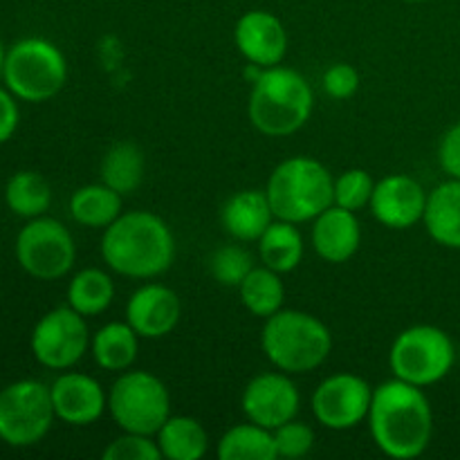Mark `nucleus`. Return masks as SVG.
<instances>
[{"label":"nucleus","instance_id":"nucleus-1","mask_svg":"<svg viewBox=\"0 0 460 460\" xmlns=\"http://www.w3.org/2000/svg\"><path fill=\"white\" fill-rule=\"evenodd\" d=\"M367 422L376 447L394 460L422 456L434 438V409L425 389L398 377L373 389Z\"/></svg>","mask_w":460,"mask_h":460},{"label":"nucleus","instance_id":"nucleus-2","mask_svg":"<svg viewBox=\"0 0 460 460\" xmlns=\"http://www.w3.org/2000/svg\"><path fill=\"white\" fill-rule=\"evenodd\" d=\"M102 259L112 272L128 279L162 277L175 261V236L153 211H124L103 229Z\"/></svg>","mask_w":460,"mask_h":460},{"label":"nucleus","instance_id":"nucleus-3","mask_svg":"<svg viewBox=\"0 0 460 460\" xmlns=\"http://www.w3.org/2000/svg\"><path fill=\"white\" fill-rule=\"evenodd\" d=\"M314 93L308 79L286 66L263 67L252 81L247 115L252 126L268 137H288L308 124Z\"/></svg>","mask_w":460,"mask_h":460},{"label":"nucleus","instance_id":"nucleus-4","mask_svg":"<svg viewBox=\"0 0 460 460\" xmlns=\"http://www.w3.org/2000/svg\"><path fill=\"white\" fill-rule=\"evenodd\" d=\"M261 350L279 371L288 376L313 373L331 358L332 335L326 323L304 310L281 308L265 319Z\"/></svg>","mask_w":460,"mask_h":460},{"label":"nucleus","instance_id":"nucleus-5","mask_svg":"<svg viewBox=\"0 0 460 460\" xmlns=\"http://www.w3.org/2000/svg\"><path fill=\"white\" fill-rule=\"evenodd\" d=\"M265 193L277 218L295 225L313 223L335 205V178L314 157L295 155L274 166Z\"/></svg>","mask_w":460,"mask_h":460},{"label":"nucleus","instance_id":"nucleus-6","mask_svg":"<svg viewBox=\"0 0 460 460\" xmlns=\"http://www.w3.org/2000/svg\"><path fill=\"white\" fill-rule=\"evenodd\" d=\"M456 362L458 349L449 332L429 323L404 328L389 350L394 377L422 389L445 380Z\"/></svg>","mask_w":460,"mask_h":460},{"label":"nucleus","instance_id":"nucleus-7","mask_svg":"<svg viewBox=\"0 0 460 460\" xmlns=\"http://www.w3.org/2000/svg\"><path fill=\"white\" fill-rule=\"evenodd\" d=\"M3 76L13 97L40 103L63 90L67 81V61L49 40L22 39L4 54Z\"/></svg>","mask_w":460,"mask_h":460},{"label":"nucleus","instance_id":"nucleus-8","mask_svg":"<svg viewBox=\"0 0 460 460\" xmlns=\"http://www.w3.org/2000/svg\"><path fill=\"white\" fill-rule=\"evenodd\" d=\"M108 413L121 431L155 436L171 416V394L155 373L128 368L108 389Z\"/></svg>","mask_w":460,"mask_h":460},{"label":"nucleus","instance_id":"nucleus-9","mask_svg":"<svg viewBox=\"0 0 460 460\" xmlns=\"http://www.w3.org/2000/svg\"><path fill=\"white\" fill-rule=\"evenodd\" d=\"M57 420L52 391L39 380H18L0 391V440L9 447L40 443Z\"/></svg>","mask_w":460,"mask_h":460},{"label":"nucleus","instance_id":"nucleus-10","mask_svg":"<svg viewBox=\"0 0 460 460\" xmlns=\"http://www.w3.org/2000/svg\"><path fill=\"white\" fill-rule=\"evenodd\" d=\"M16 259L30 277L40 281H57L75 268V238L70 229L58 220L48 216L30 218V223L18 232Z\"/></svg>","mask_w":460,"mask_h":460},{"label":"nucleus","instance_id":"nucleus-11","mask_svg":"<svg viewBox=\"0 0 460 460\" xmlns=\"http://www.w3.org/2000/svg\"><path fill=\"white\" fill-rule=\"evenodd\" d=\"M93 335L88 319L70 305L49 310L31 331V353L36 362L52 371H67L88 353Z\"/></svg>","mask_w":460,"mask_h":460},{"label":"nucleus","instance_id":"nucleus-12","mask_svg":"<svg viewBox=\"0 0 460 460\" xmlns=\"http://www.w3.org/2000/svg\"><path fill=\"white\" fill-rule=\"evenodd\" d=\"M373 386L358 373H335L319 382L310 398L314 420L331 431H349L362 425L371 409Z\"/></svg>","mask_w":460,"mask_h":460},{"label":"nucleus","instance_id":"nucleus-13","mask_svg":"<svg viewBox=\"0 0 460 460\" xmlns=\"http://www.w3.org/2000/svg\"><path fill=\"white\" fill-rule=\"evenodd\" d=\"M241 409L247 420L274 431L295 420L301 409V394L292 377L277 368L247 382L241 395Z\"/></svg>","mask_w":460,"mask_h":460},{"label":"nucleus","instance_id":"nucleus-14","mask_svg":"<svg viewBox=\"0 0 460 460\" xmlns=\"http://www.w3.org/2000/svg\"><path fill=\"white\" fill-rule=\"evenodd\" d=\"M427 196L420 182L411 175L394 173L377 180L373 189L371 209L373 218L389 229H409L425 218Z\"/></svg>","mask_w":460,"mask_h":460},{"label":"nucleus","instance_id":"nucleus-15","mask_svg":"<svg viewBox=\"0 0 460 460\" xmlns=\"http://www.w3.org/2000/svg\"><path fill=\"white\" fill-rule=\"evenodd\" d=\"M234 43L250 66H281L288 54V30L277 13L250 9L236 21Z\"/></svg>","mask_w":460,"mask_h":460},{"label":"nucleus","instance_id":"nucleus-16","mask_svg":"<svg viewBox=\"0 0 460 460\" xmlns=\"http://www.w3.org/2000/svg\"><path fill=\"white\" fill-rule=\"evenodd\" d=\"M182 301L178 292L162 283H146L130 295L126 322L142 340H162L178 328Z\"/></svg>","mask_w":460,"mask_h":460},{"label":"nucleus","instance_id":"nucleus-17","mask_svg":"<svg viewBox=\"0 0 460 460\" xmlns=\"http://www.w3.org/2000/svg\"><path fill=\"white\" fill-rule=\"evenodd\" d=\"M54 413L58 420L75 427L97 422L108 411V394L99 380L85 373H61L49 386Z\"/></svg>","mask_w":460,"mask_h":460},{"label":"nucleus","instance_id":"nucleus-18","mask_svg":"<svg viewBox=\"0 0 460 460\" xmlns=\"http://www.w3.org/2000/svg\"><path fill=\"white\" fill-rule=\"evenodd\" d=\"M310 241L319 259L335 265L346 263L362 245V225L358 214L337 205L328 207L313 220Z\"/></svg>","mask_w":460,"mask_h":460},{"label":"nucleus","instance_id":"nucleus-19","mask_svg":"<svg viewBox=\"0 0 460 460\" xmlns=\"http://www.w3.org/2000/svg\"><path fill=\"white\" fill-rule=\"evenodd\" d=\"M274 218L277 216L270 205L268 193L261 189H243L234 193L220 211V223L225 232L238 243L259 241Z\"/></svg>","mask_w":460,"mask_h":460},{"label":"nucleus","instance_id":"nucleus-20","mask_svg":"<svg viewBox=\"0 0 460 460\" xmlns=\"http://www.w3.org/2000/svg\"><path fill=\"white\" fill-rule=\"evenodd\" d=\"M422 225L431 241L447 250H460V180L449 178L431 189Z\"/></svg>","mask_w":460,"mask_h":460},{"label":"nucleus","instance_id":"nucleus-21","mask_svg":"<svg viewBox=\"0 0 460 460\" xmlns=\"http://www.w3.org/2000/svg\"><path fill=\"white\" fill-rule=\"evenodd\" d=\"M142 337L128 322H111L99 328L90 341L94 364L103 371L124 373L135 364Z\"/></svg>","mask_w":460,"mask_h":460},{"label":"nucleus","instance_id":"nucleus-22","mask_svg":"<svg viewBox=\"0 0 460 460\" xmlns=\"http://www.w3.org/2000/svg\"><path fill=\"white\" fill-rule=\"evenodd\" d=\"M256 245H259L261 265L279 274H288L299 268L305 254L304 234H301L299 225L281 218L272 220V225L265 229Z\"/></svg>","mask_w":460,"mask_h":460},{"label":"nucleus","instance_id":"nucleus-23","mask_svg":"<svg viewBox=\"0 0 460 460\" xmlns=\"http://www.w3.org/2000/svg\"><path fill=\"white\" fill-rule=\"evenodd\" d=\"M124 214V196L108 184H85L70 198V216L76 225L90 229H106Z\"/></svg>","mask_w":460,"mask_h":460},{"label":"nucleus","instance_id":"nucleus-24","mask_svg":"<svg viewBox=\"0 0 460 460\" xmlns=\"http://www.w3.org/2000/svg\"><path fill=\"white\" fill-rule=\"evenodd\" d=\"M157 447L166 460H200L209 452V436L191 416H169L155 434Z\"/></svg>","mask_w":460,"mask_h":460},{"label":"nucleus","instance_id":"nucleus-25","mask_svg":"<svg viewBox=\"0 0 460 460\" xmlns=\"http://www.w3.org/2000/svg\"><path fill=\"white\" fill-rule=\"evenodd\" d=\"M144 171H146V162H144V153L137 144L133 142H117L103 155L102 166H99V175L102 182L115 189L121 196H130L137 191L144 182Z\"/></svg>","mask_w":460,"mask_h":460},{"label":"nucleus","instance_id":"nucleus-26","mask_svg":"<svg viewBox=\"0 0 460 460\" xmlns=\"http://www.w3.org/2000/svg\"><path fill=\"white\" fill-rule=\"evenodd\" d=\"M115 301V283L106 270L85 268L67 286V305L88 317H99Z\"/></svg>","mask_w":460,"mask_h":460},{"label":"nucleus","instance_id":"nucleus-27","mask_svg":"<svg viewBox=\"0 0 460 460\" xmlns=\"http://www.w3.org/2000/svg\"><path fill=\"white\" fill-rule=\"evenodd\" d=\"M216 454L220 460H277L274 434L250 420L234 425L220 436Z\"/></svg>","mask_w":460,"mask_h":460},{"label":"nucleus","instance_id":"nucleus-28","mask_svg":"<svg viewBox=\"0 0 460 460\" xmlns=\"http://www.w3.org/2000/svg\"><path fill=\"white\" fill-rule=\"evenodd\" d=\"M238 295H241L243 305L254 317L268 319L283 308L286 286H283V279L279 272L265 268V265H254V270L238 286Z\"/></svg>","mask_w":460,"mask_h":460},{"label":"nucleus","instance_id":"nucleus-29","mask_svg":"<svg viewBox=\"0 0 460 460\" xmlns=\"http://www.w3.org/2000/svg\"><path fill=\"white\" fill-rule=\"evenodd\" d=\"M7 207L21 218H39L52 205V187L36 171H18L4 189Z\"/></svg>","mask_w":460,"mask_h":460},{"label":"nucleus","instance_id":"nucleus-30","mask_svg":"<svg viewBox=\"0 0 460 460\" xmlns=\"http://www.w3.org/2000/svg\"><path fill=\"white\" fill-rule=\"evenodd\" d=\"M254 270V256L243 245H223L211 254L209 272L220 286L236 288Z\"/></svg>","mask_w":460,"mask_h":460},{"label":"nucleus","instance_id":"nucleus-31","mask_svg":"<svg viewBox=\"0 0 460 460\" xmlns=\"http://www.w3.org/2000/svg\"><path fill=\"white\" fill-rule=\"evenodd\" d=\"M376 180L364 169H349L335 178V205L349 211H362L371 205Z\"/></svg>","mask_w":460,"mask_h":460},{"label":"nucleus","instance_id":"nucleus-32","mask_svg":"<svg viewBox=\"0 0 460 460\" xmlns=\"http://www.w3.org/2000/svg\"><path fill=\"white\" fill-rule=\"evenodd\" d=\"M274 434V447H277V458H304L313 452L314 447V429L308 425V422L301 420H290L286 425L277 427L272 431Z\"/></svg>","mask_w":460,"mask_h":460},{"label":"nucleus","instance_id":"nucleus-33","mask_svg":"<svg viewBox=\"0 0 460 460\" xmlns=\"http://www.w3.org/2000/svg\"><path fill=\"white\" fill-rule=\"evenodd\" d=\"M103 460H160L162 452L157 447L155 436L133 434V431H121L115 440L108 443L102 452Z\"/></svg>","mask_w":460,"mask_h":460},{"label":"nucleus","instance_id":"nucleus-34","mask_svg":"<svg viewBox=\"0 0 460 460\" xmlns=\"http://www.w3.org/2000/svg\"><path fill=\"white\" fill-rule=\"evenodd\" d=\"M323 90L337 102L350 99L359 90V72L350 63H332L323 72Z\"/></svg>","mask_w":460,"mask_h":460},{"label":"nucleus","instance_id":"nucleus-35","mask_svg":"<svg viewBox=\"0 0 460 460\" xmlns=\"http://www.w3.org/2000/svg\"><path fill=\"white\" fill-rule=\"evenodd\" d=\"M438 164L447 178L460 180V121L440 137Z\"/></svg>","mask_w":460,"mask_h":460},{"label":"nucleus","instance_id":"nucleus-36","mask_svg":"<svg viewBox=\"0 0 460 460\" xmlns=\"http://www.w3.org/2000/svg\"><path fill=\"white\" fill-rule=\"evenodd\" d=\"M18 128V106L9 90L0 88V144L7 142Z\"/></svg>","mask_w":460,"mask_h":460},{"label":"nucleus","instance_id":"nucleus-37","mask_svg":"<svg viewBox=\"0 0 460 460\" xmlns=\"http://www.w3.org/2000/svg\"><path fill=\"white\" fill-rule=\"evenodd\" d=\"M4 48H3V40H0V72H3V63H4Z\"/></svg>","mask_w":460,"mask_h":460},{"label":"nucleus","instance_id":"nucleus-38","mask_svg":"<svg viewBox=\"0 0 460 460\" xmlns=\"http://www.w3.org/2000/svg\"><path fill=\"white\" fill-rule=\"evenodd\" d=\"M404 3H427V0H404Z\"/></svg>","mask_w":460,"mask_h":460},{"label":"nucleus","instance_id":"nucleus-39","mask_svg":"<svg viewBox=\"0 0 460 460\" xmlns=\"http://www.w3.org/2000/svg\"><path fill=\"white\" fill-rule=\"evenodd\" d=\"M458 364H460V346H458Z\"/></svg>","mask_w":460,"mask_h":460}]
</instances>
